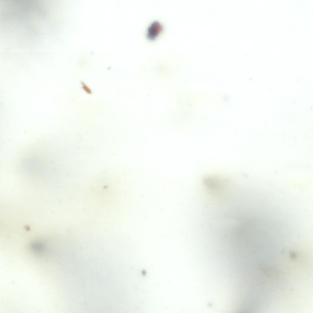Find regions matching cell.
I'll return each instance as SVG.
<instances>
[{
    "label": "cell",
    "instance_id": "obj_1",
    "mask_svg": "<svg viewBox=\"0 0 313 313\" xmlns=\"http://www.w3.org/2000/svg\"><path fill=\"white\" fill-rule=\"evenodd\" d=\"M161 26L157 22H155L149 28L148 31V37L151 39H154L161 31Z\"/></svg>",
    "mask_w": 313,
    "mask_h": 313
}]
</instances>
